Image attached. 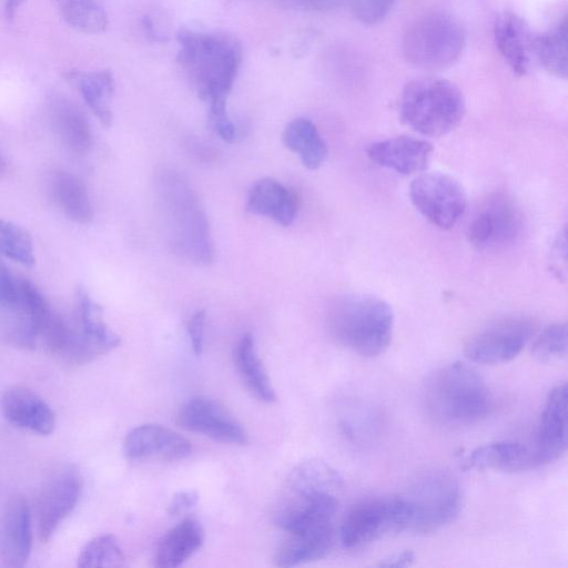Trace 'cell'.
I'll return each mask as SVG.
<instances>
[{
  "instance_id": "6da1fadb",
  "label": "cell",
  "mask_w": 568,
  "mask_h": 568,
  "mask_svg": "<svg viewBox=\"0 0 568 568\" xmlns=\"http://www.w3.org/2000/svg\"><path fill=\"white\" fill-rule=\"evenodd\" d=\"M155 187L162 226L172 252L191 264L210 265L214 245L206 213L195 191L172 170L159 174Z\"/></svg>"
},
{
  "instance_id": "7a4b0ae2",
  "label": "cell",
  "mask_w": 568,
  "mask_h": 568,
  "mask_svg": "<svg viewBox=\"0 0 568 568\" xmlns=\"http://www.w3.org/2000/svg\"><path fill=\"white\" fill-rule=\"evenodd\" d=\"M176 39V60L199 97L210 105L226 102L242 62V45L237 38L183 28Z\"/></svg>"
},
{
  "instance_id": "3957f363",
  "label": "cell",
  "mask_w": 568,
  "mask_h": 568,
  "mask_svg": "<svg viewBox=\"0 0 568 568\" xmlns=\"http://www.w3.org/2000/svg\"><path fill=\"white\" fill-rule=\"evenodd\" d=\"M327 322L333 338L363 357L383 354L392 341V307L374 295L348 294L335 300Z\"/></svg>"
},
{
  "instance_id": "277c9868",
  "label": "cell",
  "mask_w": 568,
  "mask_h": 568,
  "mask_svg": "<svg viewBox=\"0 0 568 568\" xmlns=\"http://www.w3.org/2000/svg\"><path fill=\"white\" fill-rule=\"evenodd\" d=\"M425 399L433 416L453 425L476 423L485 418L493 406L483 376L463 362L436 369L426 381Z\"/></svg>"
},
{
  "instance_id": "5b68a950",
  "label": "cell",
  "mask_w": 568,
  "mask_h": 568,
  "mask_svg": "<svg viewBox=\"0 0 568 568\" xmlns=\"http://www.w3.org/2000/svg\"><path fill=\"white\" fill-rule=\"evenodd\" d=\"M400 529L415 534L434 532L450 524L462 508L458 480L448 470L429 468L418 474L397 496Z\"/></svg>"
},
{
  "instance_id": "8992f818",
  "label": "cell",
  "mask_w": 568,
  "mask_h": 568,
  "mask_svg": "<svg viewBox=\"0 0 568 568\" xmlns=\"http://www.w3.org/2000/svg\"><path fill=\"white\" fill-rule=\"evenodd\" d=\"M465 113L462 91L450 81L422 77L409 81L400 97L402 121L426 136H440L455 129Z\"/></svg>"
},
{
  "instance_id": "52a82bcc",
  "label": "cell",
  "mask_w": 568,
  "mask_h": 568,
  "mask_svg": "<svg viewBox=\"0 0 568 568\" xmlns=\"http://www.w3.org/2000/svg\"><path fill=\"white\" fill-rule=\"evenodd\" d=\"M465 42L464 28L455 18L440 12L427 13L406 29L403 53L418 68L439 70L458 60Z\"/></svg>"
},
{
  "instance_id": "ba28073f",
  "label": "cell",
  "mask_w": 568,
  "mask_h": 568,
  "mask_svg": "<svg viewBox=\"0 0 568 568\" xmlns=\"http://www.w3.org/2000/svg\"><path fill=\"white\" fill-rule=\"evenodd\" d=\"M74 325L63 359L82 365L111 352L121 338L103 321L102 308L84 288L75 295Z\"/></svg>"
},
{
  "instance_id": "9c48e42d",
  "label": "cell",
  "mask_w": 568,
  "mask_h": 568,
  "mask_svg": "<svg viewBox=\"0 0 568 568\" xmlns=\"http://www.w3.org/2000/svg\"><path fill=\"white\" fill-rule=\"evenodd\" d=\"M415 209L433 225L452 229L465 214L467 199L460 184L443 173H424L409 186Z\"/></svg>"
},
{
  "instance_id": "30bf717a",
  "label": "cell",
  "mask_w": 568,
  "mask_h": 568,
  "mask_svg": "<svg viewBox=\"0 0 568 568\" xmlns=\"http://www.w3.org/2000/svg\"><path fill=\"white\" fill-rule=\"evenodd\" d=\"M534 332L524 317H504L476 332L465 345V355L471 362L486 365L513 361L523 351Z\"/></svg>"
},
{
  "instance_id": "8fae6325",
  "label": "cell",
  "mask_w": 568,
  "mask_h": 568,
  "mask_svg": "<svg viewBox=\"0 0 568 568\" xmlns=\"http://www.w3.org/2000/svg\"><path fill=\"white\" fill-rule=\"evenodd\" d=\"M50 308L51 305L31 281L19 278L17 298L0 306V335L14 347L36 348L41 323Z\"/></svg>"
},
{
  "instance_id": "7c38bea8",
  "label": "cell",
  "mask_w": 568,
  "mask_h": 568,
  "mask_svg": "<svg viewBox=\"0 0 568 568\" xmlns=\"http://www.w3.org/2000/svg\"><path fill=\"white\" fill-rule=\"evenodd\" d=\"M396 497L374 498L354 505L341 526V542L347 549H361L390 531H400Z\"/></svg>"
},
{
  "instance_id": "4fadbf2b",
  "label": "cell",
  "mask_w": 568,
  "mask_h": 568,
  "mask_svg": "<svg viewBox=\"0 0 568 568\" xmlns=\"http://www.w3.org/2000/svg\"><path fill=\"white\" fill-rule=\"evenodd\" d=\"M81 488V476L72 466L58 469L47 480L36 506L37 530L42 542L48 541L72 513L79 501Z\"/></svg>"
},
{
  "instance_id": "5bb4252c",
  "label": "cell",
  "mask_w": 568,
  "mask_h": 568,
  "mask_svg": "<svg viewBox=\"0 0 568 568\" xmlns=\"http://www.w3.org/2000/svg\"><path fill=\"white\" fill-rule=\"evenodd\" d=\"M176 419L182 428L221 443H248V434L243 425L220 403L207 397H194L185 402Z\"/></svg>"
},
{
  "instance_id": "9a60e30c",
  "label": "cell",
  "mask_w": 568,
  "mask_h": 568,
  "mask_svg": "<svg viewBox=\"0 0 568 568\" xmlns=\"http://www.w3.org/2000/svg\"><path fill=\"white\" fill-rule=\"evenodd\" d=\"M519 211L505 196H494L476 213L467 227V239L479 248L505 246L520 234Z\"/></svg>"
},
{
  "instance_id": "2e32d148",
  "label": "cell",
  "mask_w": 568,
  "mask_h": 568,
  "mask_svg": "<svg viewBox=\"0 0 568 568\" xmlns=\"http://www.w3.org/2000/svg\"><path fill=\"white\" fill-rule=\"evenodd\" d=\"M191 452V443L185 437L158 424L134 427L123 442V453L130 460L175 462L186 458Z\"/></svg>"
},
{
  "instance_id": "e0dca14e",
  "label": "cell",
  "mask_w": 568,
  "mask_h": 568,
  "mask_svg": "<svg viewBox=\"0 0 568 568\" xmlns=\"http://www.w3.org/2000/svg\"><path fill=\"white\" fill-rule=\"evenodd\" d=\"M32 547L31 513L22 495L11 496L0 515V561L12 568L24 566Z\"/></svg>"
},
{
  "instance_id": "ac0fdd59",
  "label": "cell",
  "mask_w": 568,
  "mask_h": 568,
  "mask_svg": "<svg viewBox=\"0 0 568 568\" xmlns=\"http://www.w3.org/2000/svg\"><path fill=\"white\" fill-rule=\"evenodd\" d=\"M567 449V384L561 383L548 393L538 426L535 464L542 465L560 458Z\"/></svg>"
},
{
  "instance_id": "d6986e66",
  "label": "cell",
  "mask_w": 568,
  "mask_h": 568,
  "mask_svg": "<svg viewBox=\"0 0 568 568\" xmlns=\"http://www.w3.org/2000/svg\"><path fill=\"white\" fill-rule=\"evenodd\" d=\"M366 152L379 166L409 175L427 168L433 146L423 139L400 135L374 142L368 145Z\"/></svg>"
},
{
  "instance_id": "ffe728a7",
  "label": "cell",
  "mask_w": 568,
  "mask_h": 568,
  "mask_svg": "<svg viewBox=\"0 0 568 568\" xmlns=\"http://www.w3.org/2000/svg\"><path fill=\"white\" fill-rule=\"evenodd\" d=\"M1 412L13 426L39 435H49L55 426V415L37 393L22 386L8 388L1 396Z\"/></svg>"
},
{
  "instance_id": "44dd1931",
  "label": "cell",
  "mask_w": 568,
  "mask_h": 568,
  "mask_svg": "<svg viewBox=\"0 0 568 568\" xmlns=\"http://www.w3.org/2000/svg\"><path fill=\"white\" fill-rule=\"evenodd\" d=\"M48 109L53 129L64 148L75 156L87 154L92 145V131L82 110L60 94L50 97Z\"/></svg>"
},
{
  "instance_id": "7402d4cb",
  "label": "cell",
  "mask_w": 568,
  "mask_h": 568,
  "mask_svg": "<svg viewBox=\"0 0 568 568\" xmlns=\"http://www.w3.org/2000/svg\"><path fill=\"white\" fill-rule=\"evenodd\" d=\"M246 207L251 213L267 216L280 225L288 226L297 215L300 199L294 190L274 179L264 178L251 186Z\"/></svg>"
},
{
  "instance_id": "603a6c76",
  "label": "cell",
  "mask_w": 568,
  "mask_h": 568,
  "mask_svg": "<svg viewBox=\"0 0 568 568\" xmlns=\"http://www.w3.org/2000/svg\"><path fill=\"white\" fill-rule=\"evenodd\" d=\"M495 43L513 72L519 77L528 72L532 37L526 21L507 11L498 16L494 27Z\"/></svg>"
},
{
  "instance_id": "cb8c5ba5",
  "label": "cell",
  "mask_w": 568,
  "mask_h": 568,
  "mask_svg": "<svg viewBox=\"0 0 568 568\" xmlns=\"http://www.w3.org/2000/svg\"><path fill=\"white\" fill-rule=\"evenodd\" d=\"M204 530L194 518H185L172 527L159 541L154 566L174 568L182 565L203 545Z\"/></svg>"
},
{
  "instance_id": "d4e9b609",
  "label": "cell",
  "mask_w": 568,
  "mask_h": 568,
  "mask_svg": "<svg viewBox=\"0 0 568 568\" xmlns=\"http://www.w3.org/2000/svg\"><path fill=\"white\" fill-rule=\"evenodd\" d=\"M469 464L478 469L518 473L534 467V453L524 444L501 440L481 445L469 455Z\"/></svg>"
},
{
  "instance_id": "484cf974",
  "label": "cell",
  "mask_w": 568,
  "mask_h": 568,
  "mask_svg": "<svg viewBox=\"0 0 568 568\" xmlns=\"http://www.w3.org/2000/svg\"><path fill=\"white\" fill-rule=\"evenodd\" d=\"M64 78L78 87L85 104L100 123L110 126L113 119L110 100L115 89L112 72L108 69L90 72L72 69L65 72Z\"/></svg>"
},
{
  "instance_id": "4316f807",
  "label": "cell",
  "mask_w": 568,
  "mask_h": 568,
  "mask_svg": "<svg viewBox=\"0 0 568 568\" xmlns=\"http://www.w3.org/2000/svg\"><path fill=\"white\" fill-rule=\"evenodd\" d=\"M49 192L57 206L72 221L89 224L93 207L84 183L74 174L57 170L49 179Z\"/></svg>"
},
{
  "instance_id": "83f0119b",
  "label": "cell",
  "mask_w": 568,
  "mask_h": 568,
  "mask_svg": "<svg viewBox=\"0 0 568 568\" xmlns=\"http://www.w3.org/2000/svg\"><path fill=\"white\" fill-rule=\"evenodd\" d=\"M294 496L320 494L336 495L343 487V478L336 469L321 459H308L296 465L287 478Z\"/></svg>"
},
{
  "instance_id": "f1b7e54d",
  "label": "cell",
  "mask_w": 568,
  "mask_h": 568,
  "mask_svg": "<svg viewBox=\"0 0 568 568\" xmlns=\"http://www.w3.org/2000/svg\"><path fill=\"white\" fill-rule=\"evenodd\" d=\"M288 535L274 556V561L280 567H294L321 559L333 546V529Z\"/></svg>"
},
{
  "instance_id": "f546056e",
  "label": "cell",
  "mask_w": 568,
  "mask_h": 568,
  "mask_svg": "<svg viewBox=\"0 0 568 568\" xmlns=\"http://www.w3.org/2000/svg\"><path fill=\"white\" fill-rule=\"evenodd\" d=\"M284 145L296 153L305 168L318 169L327 159L326 143L315 124L305 118H296L288 122L283 131Z\"/></svg>"
},
{
  "instance_id": "4dcf8cb0",
  "label": "cell",
  "mask_w": 568,
  "mask_h": 568,
  "mask_svg": "<svg viewBox=\"0 0 568 568\" xmlns=\"http://www.w3.org/2000/svg\"><path fill=\"white\" fill-rule=\"evenodd\" d=\"M234 364L247 389L260 400L273 403L275 390L258 357L251 334H244L234 349Z\"/></svg>"
},
{
  "instance_id": "1f68e13d",
  "label": "cell",
  "mask_w": 568,
  "mask_h": 568,
  "mask_svg": "<svg viewBox=\"0 0 568 568\" xmlns=\"http://www.w3.org/2000/svg\"><path fill=\"white\" fill-rule=\"evenodd\" d=\"M567 34L568 23L565 17L558 26L532 39V51L542 68L561 79H566L568 74Z\"/></svg>"
},
{
  "instance_id": "d6a6232c",
  "label": "cell",
  "mask_w": 568,
  "mask_h": 568,
  "mask_svg": "<svg viewBox=\"0 0 568 568\" xmlns=\"http://www.w3.org/2000/svg\"><path fill=\"white\" fill-rule=\"evenodd\" d=\"M61 13L64 21L83 33H101L109 24V17L99 0H62Z\"/></svg>"
},
{
  "instance_id": "836d02e7",
  "label": "cell",
  "mask_w": 568,
  "mask_h": 568,
  "mask_svg": "<svg viewBox=\"0 0 568 568\" xmlns=\"http://www.w3.org/2000/svg\"><path fill=\"white\" fill-rule=\"evenodd\" d=\"M125 556L116 538L112 535H101L90 539L81 549L78 566L93 567H122Z\"/></svg>"
},
{
  "instance_id": "e575fe53",
  "label": "cell",
  "mask_w": 568,
  "mask_h": 568,
  "mask_svg": "<svg viewBox=\"0 0 568 568\" xmlns=\"http://www.w3.org/2000/svg\"><path fill=\"white\" fill-rule=\"evenodd\" d=\"M0 255L23 266L36 262L33 242L30 234L19 225L0 219Z\"/></svg>"
},
{
  "instance_id": "d590c367",
  "label": "cell",
  "mask_w": 568,
  "mask_h": 568,
  "mask_svg": "<svg viewBox=\"0 0 568 568\" xmlns=\"http://www.w3.org/2000/svg\"><path fill=\"white\" fill-rule=\"evenodd\" d=\"M531 354L542 363L565 358L567 355V325L555 323L546 326L534 341Z\"/></svg>"
},
{
  "instance_id": "8d00e7d4",
  "label": "cell",
  "mask_w": 568,
  "mask_h": 568,
  "mask_svg": "<svg viewBox=\"0 0 568 568\" xmlns=\"http://www.w3.org/2000/svg\"><path fill=\"white\" fill-rule=\"evenodd\" d=\"M347 3L355 19L372 26L386 18L395 0H347Z\"/></svg>"
},
{
  "instance_id": "74e56055",
  "label": "cell",
  "mask_w": 568,
  "mask_h": 568,
  "mask_svg": "<svg viewBox=\"0 0 568 568\" xmlns=\"http://www.w3.org/2000/svg\"><path fill=\"white\" fill-rule=\"evenodd\" d=\"M210 120L215 132L223 141H234L235 128L226 112V102L210 105Z\"/></svg>"
},
{
  "instance_id": "f35d334b",
  "label": "cell",
  "mask_w": 568,
  "mask_h": 568,
  "mask_svg": "<svg viewBox=\"0 0 568 568\" xmlns=\"http://www.w3.org/2000/svg\"><path fill=\"white\" fill-rule=\"evenodd\" d=\"M205 320V311L199 310L191 316L187 324L190 342L194 354L197 356L203 352Z\"/></svg>"
},
{
  "instance_id": "ab89813d",
  "label": "cell",
  "mask_w": 568,
  "mask_h": 568,
  "mask_svg": "<svg viewBox=\"0 0 568 568\" xmlns=\"http://www.w3.org/2000/svg\"><path fill=\"white\" fill-rule=\"evenodd\" d=\"M19 292V278L14 277L8 267L0 262V306L12 303Z\"/></svg>"
},
{
  "instance_id": "60d3db41",
  "label": "cell",
  "mask_w": 568,
  "mask_h": 568,
  "mask_svg": "<svg viewBox=\"0 0 568 568\" xmlns=\"http://www.w3.org/2000/svg\"><path fill=\"white\" fill-rule=\"evenodd\" d=\"M199 503V494L195 490H183L173 495L169 506L168 513L171 516H178Z\"/></svg>"
},
{
  "instance_id": "b9f144b4",
  "label": "cell",
  "mask_w": 568,
  "mask_h": 568,
  "mask_svg": "<svg viewBox=\"0 0 568 568\" xmlns=\"http://www.w3.org/2000/svg\"><path fill=\"white\" fill-rule=\"evenodd\" d=\"M415 554L412 550H404L381 560L377 566L386 568H402L413 565Z\"/></svg>"
},
{
  "instance_id": "7bdbcfd3",
  "label": "cell",
  "mask_w": 568,
  "mask_h": 568,
  "mask_svg": "<svg viewBox=\"0 0 568 568\" xmlns=\"http://www.w3.org/2000/svg\"><path fill=\"white\" fill-rule=\"evenodd\" d=\"M142 28L144 30V33L150 38L152 41L156 42H163L165 41V38L158 33L156 30H154V26L150 17H144L141 21Z\"/></svg>"
},
{
  "instance_id": "ee69618b",
  "label": "cell",
  "mask_w": 568,
  "mask_h": 568,
  "mask_svg": "<svg viewBox=\"0 0 568 568\" xmlns=\"http://www.w3.org/2000/svg\"><path fill=\"white\" fill-rule=\"evenodd\" d=\"M300 2L313 10H327L333 8L337 0H300Z\"/></svg>"
},
{
  "instance_id": "f6af8a7d",
  "label": "cell",
  "mask_w": 568,
  "mask_h": 568,
  "mask_svg": "<svg viewBox=\"0 0 568 568\" xmlns=\"http://www.w3.org/2000/svg\"><path fill=\"white\" fill-rule=\"evenodd\" d=\"M26 0H6L4 2V17L8 21H12L19 8Z\"/></svg>"
},
{
  "instance_id": "bcb514c9",
  "label": "cell",
  "mask_w": 568,
  "mask_h": 568,
  "mask_svg": "<svg viewBox=\"0 0 568 568\" xmlns=\"http://www.w3.org/2000/svg\"><path fill=\"white\" fill-rule=\"evenodd\" d=\"M7 172V162L2 154L0 153V178Z\"/></svg>"
},
{
  "instance_id": "7dc6e473",
  "label": "cell",
  "mask_w": 568,
  "mask_h": 568,
  "mask_svg": "<svg viewBox=\"0 0 568 568\" xmlns=\"http://www.w3.org/2000/svg\"><path fill=\"white\" fill-rule=\"evenodd\" d=\"M83 1H90V0H83Z\"/></svg>"
}]
</instances>
